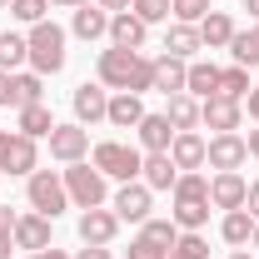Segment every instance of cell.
<instances>
[{
  "label": "cell",
  "mask_w": 259,
  "mask_h": 259,
  "mask_svg": "<svg viewBox=\"0 0 259 259\" xmlns=\"http://www.w3.org/2000/svg\"><path fill=\"white\" fill-rule=\"evenodd\" d=\"M20 135H30V140H50V130H55V115H50V105L40 100V105H25L20 110V120H15Z\"/></svg>",
  "instance_id": "4316f807"
},
{
  "label": "cell",
  "mask_w": 259,
  "mask_h": 259,
  "mask_svg": "<svg viewBox=\"0 0 259 259\" xmlns=\"http://www.w3.org/2000/svg\"><path fill=\"white\" fill-rule=\"evenodd\" d=\"M50 5H65V10H80V5H90V0H50Z\"/></svg>",
  "instance_id": "c3c4849f"
},
{
  "label": "cell",
  "mask_w": 259,
  "mask_h": 259,
  "mask_svg": "<svg viewBox=\"0 0 259 259\" xmlns=\"http://www.w3.org/2000/svg\"><path fill=\"white\" fill-rule=\"evenodd\" d=\"M125 254H130V259H169V249H164V244H155L150 234H135Z\"/></svg>",
  "instance_id": "8d00e7d4"
},
{
  "label": "cell",
  "mask_w": 259,
  "mask_h": 259,
  "mask_svg": "<svg viewBox=\"0 0 259 259\" xmlns=\"http://www.w3.org/2000/svg\"><path fill=\"white\" fill-rule=\"evenodd\" d=\"M199 40H204V50H229V40H234L229 10H209V15L199 20Z\"/></svg>",
  "instance_id": "d4e9b609"
},
{
  "label": "cell",
  "mask_w": 259,
  "mask_h": 259,
  "mask_svg": "<svg viewBox=\"0 0 259 259\" xmlns=\"http://www.w3.org/2000/svg\"><path fill=\"white\" fill-rule=\"evenodd\" d=\"M115 234H120V214H115V209L100 204V209H85V214H80V239H85V244H110Z\"/></svg>",
  "instance_id": "2e32d148"
},
{
  "label": "cell",
  "mask_w": 259,
  "mask_h": 259,
  "mask_svg": "<svg viewBox=\"0 0 259 259\" xmlns=\"http://www.w3.org/2000/svg\"><path fill=\"white\" fill-rule=\"evenodd\" d=\"M204 145H209V140H199L194 130H180V135H175V145H169L175 169H180V175H185V169H199V164H204Z\"/></svg>",
  "instance_id": "ffe728a7"
},
{
  "label": "cell",
  "mask_w": 259,
  "mask_h": 259,
  "mask_svg": "<svg viewBox=\"0 0 259 259\" xmlns=\"http://www.w3.org/2000/svg\"><path fill=\"white\" fill-rule=\"evenodd\" d=\"M229 55H234V65L254 70V65H259V25H254V30H234V40H229Z\"/></svg>",
  "instance_id": "4dcf8cb0"
},
{
  "label": "cell",
  "mask_w": 259,
  "mask_h": 259,
  "mask_svg": "<svg viewBox=\"0 0 259 259\" xmlns=\"http://www.w3.org/2000/svg\"><path fill=\"white\" fill-rule=\"evenodd\" d=\"M25 259H75V254H65V249H55V244H50V249H40V254H25Z\"/></svg>",
  "instance_id": "b9f144b4"
},
{
  "label": "cell",
  "mask_w": 259,
  "mask_h": 259,
  "mask_svg": "<svg viewBox=\"0 0 259 259\" xmlns=\"http://www.w3.org/2000/svg\"><path fill=\"white\" fill-rule=\"evenodd\" d=\"M185 95H194V100L220 95V65H209V60H190V70H185Z\"/></svg>",
  "instance_id": "d6986e66"
},
{
  "label": "cell",
  "mask_w": 259,
  "mask_h": 259,
  "mask_svg": "<svg viewBox=\"0 0 259 259\" xmlns=\"http://www.w3.org/2000/svg\"><path fill=\"white\" fill-rule=\"evenodd\" d=\"M40 100H45V75H35V70H15V75H10V105L25 110V105H40Z\"/></svg>",
  "instance_id": "7402d4cb"
},
{
  "label": "cell",
  "mask_w": 259,
  "mask_h": 259,
  "mask_svg": "<svg viewBox=\"0 0 259 259\" xmlns=\"http://www.w3.org/2000/svg\"><path fill=\"white\" fill-rule=\"evenodd\" d=\"M169 259H209V244L199 229H180V239L169 244Z\"/></svg>",
  "instance_id": "1f68e13d"
},
{
  "label": "cell",
  "mask_w": 259,
  "mask_h": 259,
  "mask_svg": "<svg viewBox=\"0 0 259 259\" xmlns=\"http://www.w3.org/2000/svg\"><path fill=\"white\" fill-rule=\"evenodd\" d=\"M40 155H35V140L20 130H0V175H35Z\"/></svg>",
  "instance_id": "52a82bcc"
},
{
  "label": "cell",
  "mask_w": 259,
  "mask_h": 259,
  "mask_svg": "<svg viewBox=\"0 0 259 259\" xmlns=\"http://www.w3.org/2000/svg\"><path fill=\"white\" fill-rule=\"evenodd\" d=\"M220 234H225V244H234V249H249L254 214H249V209H229V214H225V225H220Z\"/></svg>",
  "instance_id": "f546056e"
},
{
  "label": "cell",
  "mask_w": 259,
  "mask_h": 259,
  "mask_svg": "<svg viewBox=\"0 0 259 259\" xmlns=\"http://www.w3.org/2000/svg\"><path fill=\"white\" fill-rule=\"evenodd\" d=\"M229 259H254V254H249V249H234V254H229Z\"/></svg>",
  "instance_id": "f907efd6"
},
{
  "label": "cell",
  "mask_w": 259,
  "mask_h": 259,
  "mask_svg": "<svg viewBox=\"0 0 259 259\" xmlns=\"http://www.w3.org/2000/svg\"><path fill=\"white\" fill-rule=\"evenodd\" d=\"M60 175H65V194H70V204H75V209H100V204L110 199V180H105L90 160L65 164Z\"/></svg>",
  "instance_id": "3957f363"
},
{
  "label": "cell",
  "mask_w": 259,
  "mask_h": 259,
  "mask_svg": "<svg viewBox=\"0 0 259 259\" xmlns=\"http://www.w3.org/2000/svg\"><path fill=\"white\" fill-rule=\"evenodd\" d=\"M45 10H50V0H10V15H15L20 25H40Z\"/></svg>",
  "instance_id": "e575fe53"
},
{
  "label": "cell",
  "mask_w": 259,
  "mask_h": 259,
  "mask_svg": "<svg viewBox=\"0 0 259 259\" xmlns=\"http://www.w3.org/2000/svg\"><path fill=\"white\" fill-rule=\"evenodd\" d=\"M50 155H55L60 164L85 160V155H90V130L75 125V120H70V125H55V130H50Z\"/></svg>",
  "instance_id": "30bf717a"
},
{
  "label": "cell",
  "mask_w": 259,
  "mask_h": 259,
  "mask_svg": "<svg viewBox=\"0 0 259 259\" xmlns=\"http://www.w3.org/2000/svg\"><path fill=\"white\" fill-rule=\"evenodd\" d=\"M25 199H30L35 214H45V220H60L65 209H70L65 175H60V169H35V175H25Z\"/></svg>",
  "instance_id": "5b68a950"
},
{
  "label": "cell",
  "mask_w": 259,
  "mask_h": 259,
  "mask_svg": "<svg viewBox=\"0 0 259 259\" xmlns=\"http://www.w3.org/2000/svg\"><path fill=\"white\" fill-rule=\"evenodd\" d=\"M249 90H254V85H249V70H244V65H229V70H220V95L244 100Z\"/></svg>",
  "instance_id": "d6a6232c"
},
{
  "label": "cell",
  "mask_w": 259,
  "mask_h": 259,
  "mask_svg": "<svg viewBox=\"0 0 259 259\" xmlns=\"http://www.w3.org/2000/svg\"><path fill=\"white\" fill-rule=\"evenodd\" d=\"M169 5H175V20H185V25H199L209 15V0H169Z\"/></svg>",
  "instance_id": "74e56055"
},
{
  "label": "cell",
  "mask_w": 259,
  "mask_h": 259,
  "mask_svg": "<svg viewBox=\"0 0 259 259\" xmlns=\"http://www.w3.org/2000/svg\"><path fill=\"white\" fill-rule=\"evenodd\" d=\"M20 65H30V40L15 30H0V70H20Z\"/></svg>",
  "instance_id": "f1b7e54d"
},
{
  "label": "cell",
  "mask_w": 259,
  "mask_h": 259,
  "mask_svg": "<svg viewBox=\"0 0 259 259\" xmlns=\"http://www.w3.org/2000/svg\"><path fill=\"white\" fill-rule=\"evenodd\" d=\"M244 145H249V155L259 160V130H249V140H244Z\"/></svg>",
  "instance_id": "7dc6e473"
},
{
  "label": "cell",
  "mask_w": 259,
  "mask_h": 259,
  "mask_svg": "<svg viewBox=\"0 0 259 259\" xmlns=\"http://www.w3.org/2000/svg\"><path fill=\"white\" fill-rule=\"evenodd\" d=\"M70 105H75V125H100V120H105V110H110V90H105V85H90V80H85V85H75V95H70Z\"/></svg>",
  "instance_id": "7c38bea8"
},
{
  "label": "cell",
  "mask_w": 259,
  "mask_h": 259,
  "mask_svg": "<svg viewBox=\"0 0 259 259\" xmlns=\"http://www.w3.org/2000/svg\"><path fill=\"white\" fill-rule=\"evenodd\" d=\"M130 10H135L145 25H160V20H169V15H175V5H169V0H135Z\"/></svg>",
  "instance_id": "836d02e7"
},
{
  "label": "cell",
  "mask_w": 259,
  "mask_h": 259,
  "mask_svg": "<svg viewBox=\"0 0 259 259\" xmlns=\"http://www.w3.org/2000/svg\"><path fill=\"white\" fill-rule=\"evenodd\" d=\"M249 15H254V20H259V0H249Z\"/></svg>",
  "instance_id": "816d5d0a"
},
{
  "label": "cell",
  "mask_w": 259,
  "mask_h": 259,
  "mask_svg": "<svg viewBox=\"0 0 259 259\" xmlns=\"http://www.w3.org/2000/svg\"><path fill=\"white\" fill-rule=\"evenodd\" d=\"M249 249H259V220H254V234H249Z\"/></svg>",
  "instance_id": "681fc988"
},
{
  "label": "cell",
  "mask_w": 259,
  "mask_h": 259,
  "mask_svg": "<svg viewBox=\"0 0 259 259\" xmlns=\"http://www.w3.org/2000/svg\"><path fill=\"white\" fill-rule=\"evenodd\" d=\"M50 225L55 220H45V214H20L15 220V249H25V254H40V249H50Z\"/></svg>",
  "instance_id": "9a60e30c"
},
{
  "label": "cell",
  "mask_w": 259,
  "mask_h": 259,
  "mask_svg": "<svg viewBox=\"0 0 259 259\" xmlns=\"http://www.w3.org/2000/svg\"><path fill=\"white\" fill-rule=\"evenodd\" d=\"M244 194H249V180L239 175V169H214V180H209V204L214 209H244Z\"/></svg>",
  "instance_id": "8fae6325"
},
{
  "label": "cell",
  "mask_w": 259,
  "mask_h": 259,
  "mask_svg": "<svg viewBox=\"0 0 259 259\" xmlns=\"http://www.w3.org/2000/svg\"><path fill=\"white\" fill-rule=\"evenodd\" d=\"M244 110H249V120H259V85L249 90V95H244Z\"/></svg>",
  "instance_id": "60d3db41"
},
{
  "label": "cell",
  "mask_w": 259,
  "mask_h": 259,
  "mask_svg": "<svg viewBox=\"0 0 259 259\" xmlns=\"http://www.w3.org/2000/svg\"><path fill=\"white\" fill-rule=\"evenodd\" d=\"M185 70H190V60L160 55V60H155V90H160V95H180V90H185Z\"/></svg>",
  "instance_id": "484cf974"
},
{
  "label": "cell",
  "mask_w": 259,
  "mask_h": 259,
  "mask_svg": "<svg viewBox=\"0 0 259 259\" xmlns=\"http://www.w3.org/2000/svg\"><path fill=\"white\" fill-rule=\"evenodd\" d=\"M0 105H10V70H0Z\"/></svg>",
  "instance_id": "f6af8a7d"
},
{
  "label": "cell",
  "mask_w": 259,
  "mask_h": 259,
  "mask_svg": "<svg viewBox=\"0 0 259 259\" xmlns=\"http://www.w3.org/2000/svg\"><path fill=\"white\" fill-rule=\"evenodd\" d=\"M30 70L35 75H60L65 70V30L55 25V20H40V25H30Z\"/></svg>",
  "instance_id": "8992f818"
},
{
  "label": "cell",
  "mask_w": 259,
  "mask_h": 259,
  "mask_svg": "<svg viewBox=\"0 0 259 259\" xmlns=\"http://www.w3.org/2000/svg\"><path fill=\"white\" fill-rule=\"evenodd\" d=\"M164 100H169V105H164V115H169L175 135L199 125V100H194V95H185V90H180V95H164Z\"/></svg>",
  "instance_id": "83f0119b"
},
{
  "label": "cell",
  "mask_w": 259,
  "mask_h": 259,
  "mask_svg": "<svg viewBox=\"0 0 259 259\" xmlns=\"http://www.w3.org/2000/svg\"><path fill=\"white\" fill-rule=\"evenodd\" d=\"M70 35H80V40H100V35H110V10H105V5H80L75 20H70Z\"/></svg>",
  "instance_id": "cb8c5ba5"
},
{
  "label": "cell",
  "mask_w": 259,
  "mask_h": 259,
  "mask_svg": "<svg viewBox=\"0 0 259 259\" xmlns=\"http://www.w3.org/2000/svg\"><path fill=\"white\" fill-rule=\"evenodd\" d=\"M244 120V100H229V95H209L199 105V125H209L214 135H234Z\"/></svg>",
  "instance_id": "9c48e42d"
},
{
  "label": "cell",
  "mask_w": 259,
  "mask_h": 259,
  "mask_svg": "<svg viewBox=\"0 0 259 259\" xmlns=\"http://www.w3.org/2000/svg\"><path fill=\"white\" fill-rule=\"evenodd\" d=\"M244 209H249V214H254V220H259V180H254V185H249V194H244Z\"/></svg>",
  "instance_id": "ab89813d"
},
{
  "label": "cell",
  "mask_w": 259,
  "mask_h": 259,
  "mask_svg": "<svg viewBox=\"0 0 259 259\" xmlns=\"http://www.w3.org/2000/svg\"><path fill=\"white\" fill-rule=\"evenodd\" d=\"M194 50H204V40H199V25H185V20H175V25L164 30V55L194 60Z\"/></svg>",
  "instance_id": "44dd1931"
},
{
  "label": "cell",
  "mask_w": 259,
  "mask_h": 259,
  "mask_svg": "<svg viewBox=\"0 0 259 259\" xmlns=\"http://www.w3.org/2000/svg\"><path fill=\"white\" fill-rule=\"evenodd\" d=\"M100 5H105V10H110V15H120V10H130V5H135V0H100Z\"/></svg>",
  "instance_id": "bcb514c9"
},
{
  "label": "cell",
  "mask_w": 259,
  "mask_h": 259,
  "mask_svg": "<svg viewBox=\"0 0 259 259\" xmlns=\"http://www.w3.org/2000/svg\"><path fill=\"white\" fill-rule=\"evenodd\" d=\"M140 234H150L155 244H164V249H169V244L180 239V225H175V220H145V225H140Z\"/></svg>",
  "instance_id": "d590c367"
},
{
  "label": "cell",
  "mask_w": 259,
  "mask_h": 259,
  "mask_svg": "<svg viewBox=\"0 0 259 259\" xmlns=\"http://www.w3.org/2000/svg\"><path fill=\"white\" fill-rule=\"evenodd\" d=\"M244 160H249V145H244L239 130H234V135H214V140L204 145V164H209V169H239Z\"/></svg>",
  "instance_id": "4fadbf2b"
},
{
  "label": "cell",
  "mask_w": 259,
  "mask_h": 259,
  "mask_svg": "<svg viewBox=\"0 0 259 259\" xmlns=\"http://www.w3.org/2000/svg\"><path fill=\"white\" fill-rule=\"evenodd\" d=\"M10 249H15V234H5V229H0V259H10Z\"/></svg>",
  "instance_id": "ee69618b"
},
{
  "label": "cell",
  "mask_w": 259,
  "mask_h": 259,
  "mask_svg": "<svg viewBox=\"0 0 259 259\" xmlns=\"http://www.w3.org/2000/svg\"><path fill=\"white\" fill-rule=\"evenodd\" d=\"M15 220H20V214H10V209L0 204V229H5V234H15Z\"/></svg>",
  "instance_id": "7bdbcfd3"
},
{
  "label": "cell",
  "mask_w": 259,
  "mask_h": 259,
  "mask_svg": "<svg viewBox=\"0 0 259 259\" xmlns=\"http://www.w3.org/2000/svg\"><path fill=\"white\" fill-rule=\"evenodd\" d=\"M169 194H175L169 220H175L180 229H204V225H209V180H204L199 169H185Z\"/></svg>",
  "instance_id": "7a4b0ae2"
},
{
  "label": "cell",
  "mask_w": 259,
  "mask_h": 259,
  "mask_svg": "<svg viewBox=\"0 0 259 259\" xmlns=\"http://www.w3.org/2000/svg\"><path fill=\"white\" fill-rule=\"evenodd\" d=\"M145 35H150V25H145L135 10L110 15V45H120V50H140V45H145Z\"/></svg>",
  "instance_id": "e0dca14e"
},
{
  "label": "cell",
  "mask_w": 259,
  "mask_h": 259,
  "mask_svg": "<svg viewBox=\"0 0 259 259\" xmlns=\"http://www.w3.org/2000/svg\"><path fill=\"white\" fill-rule=\"evenodd\" d=\"M105 120H110L115 130H135L140 120H145V100L130 95V90H115V95H110V110H105Z\"/></svg>",
  "instance_id": "ac0fdd59"
},
{
  "label": "cell",
  "mask_w": 259,
  "mask_h": 259,
  "mask_svg": "<svg viewBox=\"0 0 259 259\" xmlns=\"http://www.w3.org/2000/svg\"><path fill=\"white\" fill-rule=\"evenodd\" d=\"M140 180L150 185V190H175V180H180V169H175V160H169V150L164 155H145V164H140Z\"/></svg>",
  "instance_id": "603a6c76"
},
{
  "label": "cell",
  "mask_w": 259,
  "mask_h": 259,
  "mask_svg": "<svg viewBox=\"0 0 259 259\" xmlns=\"http://www.w3.org/2000/svg\"><path fill=\"white\" fill-rule=\"evenodd\" d=\"M135 140H140L145 155H164V150L175 145V125H169V115H150V110H145V120L135 125Z\"/></svg>",
  "instance_id": "5bb4252c"
},
{
  "label": "cell",
  "mask_w": 259,
  "mask_h": 259,
  "mask_svg": "<svg viewBox=\"0 0 259 259\" xmlns=\"http://www.w3.org/2000/svg\"><path fill=\"white\" fill-rule=\"evenodd\" d=\"M0 5H10V0H0Z\"/></svg>",
  "instance_id": "f5cc1de1"
},
{
  "label": "cell",
  "mask_w": 259,
  "mask_h": 259,
  "mask_svg": "<svg viewBox=\"0 0 259 259\" xmlns=\"http://www.w3.org/2000/svg\"><path fill=\"white\" fill-rule=\"evenodd\" d=\"M90 164H95L105 180H140V164H145V150H135L125 140H100L95 150H90Z\"/></svg>",
  "instance_id": "277c9868"
},
{
  "label": "cell",
  "mask_w": 259,
  "mask_h": 259,
  "mask_svg": "<svg viewBox=\"0 0 259 259\" xmlns=\"http://www.w3.org/2000/svg\"><path fill=\"white\" fill-rule=\"evenodd\" d=\"M110 209L120 214V225H145L150 220V209H155V190L145 185V180H125L120 190H115V199H110Z\"/></svg>",
  "instance_id": "ba28073f"
},
{
  "label": "cell",
  "mask_w": 259,
  "mask_h": 259,
  "mask_svg": "<svg viewBox=\"0 0 259 259\" xmlns=\"http://www.w3.org/2000/svg\"><path fill=\"white\" fill-rule=\"evenodd\" d=\"M95 75H100V85H105V90H130V95L155 90V60H145L140 50H120V45L100 50Z\"/></svg>",
  "instance_id": "6da1fadb"
},
{
  "label": "cell",
  "mask_w": 259,
  "mask_h": 259,
  "mask_svg": "<svg viewBox=\"0 0 259 259\" xmlns=\"http://www.w3.org/2000/svg\"><path fill=\"white\" fill-rule=\"evenodd\" d=\"M75 259H115V254H110V244H85Z\"/></svg>",
  "instance_id": "f35d334b"
}]
</instances>
